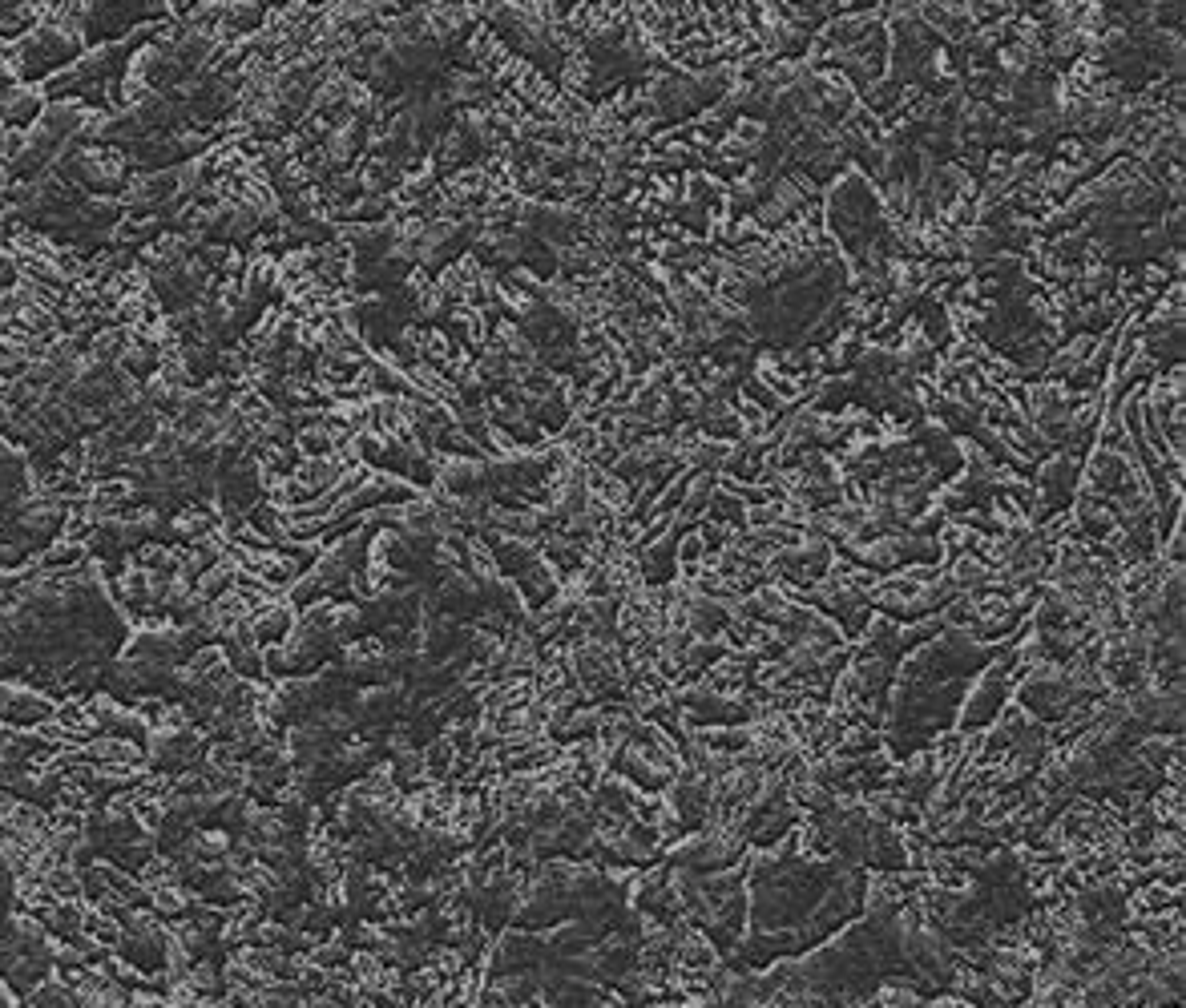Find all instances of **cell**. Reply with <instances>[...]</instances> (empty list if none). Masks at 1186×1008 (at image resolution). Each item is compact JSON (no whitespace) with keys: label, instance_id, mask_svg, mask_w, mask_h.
Returning <instances> with one entry per match:
<instances>
[{"label":"cell","instance_id":"cell-1","mask_svg":"<svg viewBox=\"0 0 1186 1008\" xmlns=\"http://www.w3.org/2000/svg\"><path fill=\"white\" fill-rule=\"evenodd\" d=\"M194 851L198 855H222V851H230V839L222 831H202V835H194Z\"/></svg>","mask_w":1186,"mask_h":1008},{"label":"cell","instance_id":"cell-2","mask_svg":"<svg viewBox=\"0 0 1186 1008\" xmlns=\"http://www.w3.org/2000/svg\"><path fill=\"white\" fill-rule=\"evenodd\" d=\"M154 908H158V912H166V916H178V912L186 908V896H182V892H174V888H170V892H166V888H158V892H154Z\"/></svg>","mask_w":1186,"mask_h":1008}]
</instances>
